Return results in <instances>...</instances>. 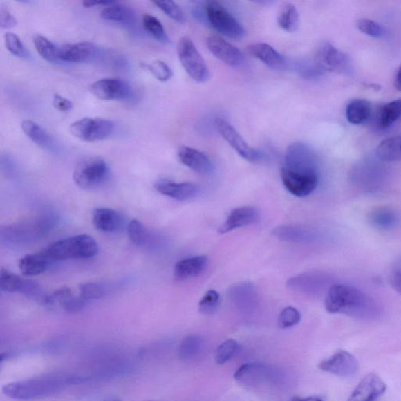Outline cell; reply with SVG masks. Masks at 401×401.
<instances>
[{"instance_id": "obj_55", "label": "cell", "mask_w": 401, "mask_h": 401, "mask_svg": "<svg viewBox=\"0 0 401 401\" xmlns=\"http://www.w3.org/2000/svg\"><path fill=\"white\" fill-rule=\"evenodd\" d=\"M145 401H156V400H145Z\"/></svg>"}, {"instance_id": "obj_20", "label": "cell", "mask_w": 401, "mask_h": 401, "mask_svg": "<svg viewBox=\"0 0 401 401\" xmlns=\"http://www.w3.org/2000/svg\"><path fill=\"white\" fill-rule=\"evenodd\" d=\"M179 160L185 167L199 174L207 175L214 170L210 159L204 153L192 147L182 146L178 150Z\"/></svg>"}, {"instance_id": "obj_33", "label": "cell", "mask_w": 401, "mask_h": 401, "mask_svg": "<svg viewBox=\"0 0 401 401\" xmlns=\"http://www.w3.org/2000/svg\"><path fill=\"white\" fill-rule=\"evenodd\" d=\"M376 156L382 162L401 160V134L387 138L377 147Z\"/></svg>"}, {"instance_id": "obj_49", "label": "cell", "mask_w": 401, "mask_h": 401, "mask_svg": "<svg viewBox=\"0 0 401 401\" xmlns=\"http://www.w3.org/2000/svg\"><path fill=\"white\" fill-rule=\"evenodd\" d=\"M17 25V20L8 8L2 6L0 8V27L2 29H9Z\"/></svg>"}, {"instance_id": "obj_4", "label": "cell", "mask_w": 401, "mask_h": 401, "mask_svg": "<svg viewBox=\"0 0 401 401\" xmlns=\"http://www.w3.org/2000/svg\"><path fill=\"white\" fill-rule=\"evenodd\" d=\"M95 239L86 234L73 236L56 241L41 251L51 263L68 259H86L97 255Z\"/></svg>"}, {"instance_id": "obj_12", "label": "cell", "mask_w": 401, "mask_h": 401, "mask_svg": "<svg viewBox=\"0 0 401 401\" xmlns=\"http://www.w3.org/2000/svg\"><path fill=\"white\" fill-rule=\"evenodd\" d=\"M318 369L339 377H352L359 371V363L352 353L339 351L318 364Z\"/></svg>"}, {"instance_id": "obj_19", "label": "cell", "mask_w": 401, "mask_h": 401, "mask_svg": "<svg viewBox=\"0 0 401 401\" xmlns=\"http://www.w3.org/2000/svg\"><path fill=\"white\" fill-rule=\"evenodd\" d=\"M95 45L90 42H80L59 46V59L69 63L90 62L97 55Z\"/></svg>"}, {"instance_id": "obj_14", "label": "cell", "mask_w": 401, "mask_h": 401, "mask_svg": "<svg viewBox=\"0 0 401 401\" xmlns=\"http://www.w3.org/2000/svg\"><path fill=\"white\" fill-rule=\"evenodd\" d=\"M91 91L93 96L104 100H128L132 96L131 86L118 79H102L93 82Z\"/></svg>"}, {"instance_id": "obj_6", "label": "cell", "mask_w": 401, "mask_h": 401, "mask_svg": "<svg viewBox=\"0 0 401 401\" xmlns=\"http://www.w3.org/2000/svg\"><path fill=\"white\" fill-rule=\"evenodd\" d=\"M204 10L206 20L218 32L228 38L235 39L245 37V30L243 26L221 3L206 2Z\"/></svg>"}, {"instance_id": "obj_39", "label": "cell", "mask_w": 401, "mask_h": 401, "mask_svg": "<svg viewBox=\"0 0 401 401\" xmlns=\"http://www.w3.org/2000/svg\"><path fill=\"white\" fill-rule=\"evenodd\" d=\"M24 279L19 276L10 272L7 269L2 268L0 273V288L3 292H20Z\"/></svg>"}, {"instance_id": "obj_29", "label": "cell", "mask_w": 401, "mask_h": 401, "mask_svg": "<svg viewBox=\"0 0 401 401\" xmlns=\"http://www.w3.org/2000/svg\"><path fill=\"white\" fill-rule=\"evenodd\" d=\"M229 297L238 308L247 310L254 305L257 294L251 283L243 282L230 288Z\"/></svg>"}, {"instance_id": "obj_50", "label": "cell", "mask_w": 401, "mask_h": 401, "mask_svg": "<svg viewBox=\"0 0 401 401\" xmlns=\"http://www.w3.org/2000/svg\"><path fill=\"white\" fill-rule=\"evenodd\" d=\"M53 105L56 109L63 112L69 111L73 108V104L70 100L59 95V94H55L54 98H53Z\"/></svg>"}, {"instance_id": "obj_43", "label": "cell", "mask_w": 401, "mask_h": 401, "mask_svg": "<svg viewBox=\"0 0 401 401\" xmlns=\"http://www.w3.org/2000/svg\"><path fill=\"white\" fill-rule=\"evenodd\" d=\"M80 296L89 302L91 300L102 298L107 293L106 288L99 283H84L79 286Z\"/></svg>"}, {"instance_id": "obj_2", "label": "cell", "mask_w": 401, "mask_h": 401, "mask_svg": "<svg viewBox=\"0 0 401 401\" xmlns=\"http://www.w3.org/2000/svg\"><path fill=\"white\" fill-rule=\"evenodd\" d=\"M88 380L80 376L45 375L8 383L2 393L17 400H31L48 398L72 385L80 384Z\"/></svg>"}, {"instance_id": "obj_51", "label": "cell", "mask_w": 401, "mask_h": 401, "mask_svg": "<svg viewBox=\"0 0 401 401\" xmlns=\"http://www.w3.org/2000/svg\"><path fill=\"white\" fill-rule=\"evenodd\" d=\"M389 282L395 291L401 295V268H398L392 271L389 277Z\"/></svg>"}, {"instance_id": "obj_27", "label": "cell", "mask_w": 401, "mask_h": 401, "mask_svg": "<svg viewBox=\"0 0 401 401\" xmlns=\"http://www.w3.org/2000/svg\"><path fill=\"white\" fill-rule=\"evenodd\" d=\"M100 15L104 21L121 24L123 26H131L136 20V15L131 8L114 1L105 6Z\"/></svg>"}, {"instance_id": "obj_15", "label": "cell", "mask_w": 401, "mask_h": 401, "mask_svg": "<svg viewBox=\"0 0 401 401\" xmlns=\"http://www.w3.org/2000/svg\"><path fill=\"white\" fill-rule=\"evenodd\" d=\"M207 46L212 55L229 66L237 68L244 63L243 53L221 37L212 35L207 39Z\"/></svg>"}, {"instance_id": "obj_32", "label": "cell", "mask_w": 401, "mask_h": 401, "mask_svg": "<svg viewBox=\"0 0 401 401\" xmlns=\"http://www.w3.org/2000/svg\"><path fill=\"white\" fill-rule=\"evenodd\" d=\"M203 349L204 342L200 336L196 334L188 335L180 344L179 357L182 361L192 362L202 355Z\"/></svg>"}, {"instance_id": "obj_25", "label": "cell", "mask_w": 401, "mask_h": 401, "mask_svg": "<svg viewBox=\"0 0 401 401\" xmlns=\"http://www.w3.org/2000/svg\"><path fill=\"white\" fill-rule=\"evenodd\" d=\"M21 129L24 133L37 146L47 151H55L56 144L54 138L37 122L24 120L21 122Z\"/></svg>"}, {"instance_id": "obj_38", "label": "cell", "mask_w": 401, "mask_h": 401, "mask_svg": "<svg viewBox=\"0 0 401 401\" xmlns=\"http://www.w3.org/2000/svg\"><path fill=\"white\" fill-rule=\"evenodd\" d=\"M239 349V344L234 339L224 341L215 353V362L218 364H224L231 361Z\"/></svg>"}, {"instance_id": "obj_45", "label": "cell", "mask_w": 401, "mask_h": 401, "mask_svg": "<svg viewBox=\"0 0 401 401\" xmlns=\"http://www.w3.org/2000/svg\"><path fill=\"white\" fill-rule=\"evenodd\" d=\"M296 69L297 72L306 80H315L321 77L324 73V71L318 66V64L315 60H304L297 63Z\"/></svg>"}, {"instance_id": "obj_44", "label": "cell", "mask_w": 401, "mask_h": 401, "mask_svg": "<svg viewBox=\"0 0 401 401\" xmlns=\"http://www.w3.org/2000/svg\"><path fill=\"white\" fill-rule=\"evenodd\" d=\"M158 9H160L165 15H167L171 19L179 24L186 22V17L184 11L180 6L174 1H152Z\"/></svg>"}, {"instance_id": "obj_42", "label": "cell", "mask_w": 401, "mask_h": 401, "mask_svg": "<svg viewBox=\"0 0 401 401\" xmlns=\"http://www.w3.org/2000/svg\"><path fill=\"white\" fill-rule=\"evenodd\" d=\"M221 303L220 294L215 290L206 292L198 304V310L205 315L214 314Z\"/></svg>"}, {"instance_id": "obj_34", "label": "cell", "mask_w": 401, "mask_h": 401, "mask_svg": "<svg viewBox=\"0 0 401 401\" xmlns=\"http://www.w3.org/2000/svg\"><path fill=\"white\" fill-rule=\"evenodd\" d=\"M369 218L370 223L380 230H390L398 223L396 212L388 208L376 209L371 212Z\"/></svg>"}, {"instance_id": "obj_18", "label": "cell", "mask_w": 401, "mask_h": 401, "mask_svg": "<svg viewBox=\"0 0 401 401\" xmlns=\"http://www.w3.org/2000/svg\"><path fill=\"white\" fill-rule=\"evenodd\" d=\"M86 304V301L80 295L75 296L70 288L64 286L49 294L46 306H53L57 304L64 311L74 314L84 310Z\"/></svg>"}, {"instance_id": "obj_11", "label": "cell", "mask_w": 401, "mask_h": 401, "mask_svg": "<svg viewBox=\"0 0 401 401\" xmlns=\"http://www.w3.org/2000/svg\"><path fill=\"white\" fill-rule=\"evenodd\" d=\"M315 60L324 72L342 74L351 73V62L349 56L328 43L322 44L319 46Z\"/></svg>"}, {"instance_id": "obj_53", "label": "cell", "mask_w": 401, "mask_h": 401, "mask_svg": "<svg viewBox=\"0 0 401 401\" xmlns=\"http://www.w3.org/2000/svg\"><path fill=\"white\" fill-rule=\"evenodd\" d=\"M395 86H396L397 90L401 91V64L398 70L396 78H395Z\"/></svg>"}, {"instance_id": "obj_46", "label": "cell", "mask_w": 401, "mask_h": 401, "mask_svg": "<svg viewBox=\"0 0 401 401\" xmlns=\"http://www.w3.org/2000/svg\"><path fill=\"white\" fill-rule=\"evenodd\" d=\"M5 46L11 55L17 57L26 58L28 53L21 39L15 33L7 32L4 35Z\"/></svg>"}, {"instance_id": "obj_13", "label": "cell", "mask_w": 401, "mask_h": 401, "mask_svg": "<svg viewBox=\"0 0 401 401\" xmlns=\"http://www.w3.org/2000/svg\"><path fill=\"white\" fill-rule=\"evenodd\" d=\"M273 371L267 364L247 363L241 365L234 374V379L245 387L254 388L272 379Z\"/></svg>"}, {"instance_id": "obj_26", "label": "cell", "mask_w": 401, "mask_h": 401, "mask_svg": "<svg viewBox=\"0 0 401 401\" xmlns=\"http://www.w3.org/2000/svg\"><path fill=\"white\" fill-rule=\"evenodd\" d=\"M274 237L288 243H304L310 241L314 234L309 229L297 225L286 224L275 227L272 231Z\"/></svg>"}, {"instance_id": "obj_30", "label": "cell", "mask_w": 401, "mask_h": 401, "mask_svg": "<svg viewBox=\"0 0 401 401\" xmlns=\"http://www.w3.org/2000/svg\"><path fill=\"white\" fill-rule=\"evenodd\" d=\"M52 263L42 252L23 257L19 263L21 272L27 277L42 274Z\"/></svg>"}, {"instance_id": "obj_8", "label": "cell", "mask_w": 401, "mask_h": 401, "mask_svg": "<svg viewBox=\"0 0 401 401\" xmlns=\"http://www.w3.org/2000/svg\"><path fill=\"white\" fill-rule=\"evenodd\" d=\"M70 133L85 142H97L111 137L115 123L102 118L86 117L71 124Z\"/></svg>"}, {"instance_id": "obj_17", "label": "cell", "mask_w": 401, "mask_h": 401, "mask_svg": "<svg viewBox=\"0 0 401 401\" xmlns=\"http://www.w3.org/2000/svg\"><path fill=\"white\" fill-rule=\"evenodd\" d=\"M156 190L165 196L178 200H186L196 197L200 192L199 187L193 183H176L168 179L156 182Z\"/></svg>"}, {"instance_id": "obj_1", "label": "cell", "mask_w": 401, "mask_h": 401, "mask_svg": "<svg viewBox=\"0 0 401 401\" xmlns=\"http://www.w3.org/2000/svg\"><path fill=\"white\" fill-rule=\"evenodd\" d=\"M330 314L345 315L362 320L374 319L379 314L375 301L358 288L346 285L330 287L324 300Z\"/></svg>"}, {"instance_id": "obj_5", "label": "cell", "mask_w": 401, "mask_h": 401, "mask_svg": "<svg viewBox=\"0 0 401 401\" xmlns=\"http://www.w3.org/2000/svg\"><path fill=\"white\" fill-rule=\"evenodd\" d=\"M110 174L109 165L103 158H87L75 167L73 180L82 189L93 190L104 185Z\"/></svg>"}, {"instance_id": "obj_37", "label": "cell", "mask_w": 401, "mask_h": 401, "mask_svg": "<svg viewBox=\"0 0 401 401\" xmlns=\"http://www.w3.org/2000/svg\"><path fill=\"white\" fill-rule=\"evenodd\" d=\"M142 21L146 32L158 41L159 43L164 44L170 43L169 38L166 30H165L162 24L157 17L149 14H144Z\"/></svg>"}, {"instance_id": "obj_9", "label": "cell", "mask_w": 401, "mask_h": 401, "mask_svg": "<svg viewBox=\"0 0 401 401\" xmlns=\"http://www.w3.org/2000/svg\"><path fill=\"white\" fill-rule=\"evenodd\" d=\"M281 180L286 189L292 196L304 198L314 192L318 185L317 170L305 171L282 167Z\"/></svg>"}, {"instance_id": "obj_54", "label": "cell", "mask_w": 401, "mask_h": 401, "mask_svg": "<svg viewBox=\"0 0 401 401\" xmlns=\"http://www.w3.org/2000/svg\"><path fill=\"white\" fill-rule=\"evenodd\" d=\"M104 401H122V400L120 398H110L106 399Z\"/></svg>"}, {"instance_id": "obj_41", "label": "cell", "mask_w": 401, "mask_h": 401, "mask_svg": "<svg viewBox=\"0 0 401 401\" xmlns=\"http://www.w3.org/2000/svg\"><path fill=\"white\" fill-rule=\"evenodd\" d=\"M357 25L359 30L369 35V37L376 39H382L387 37V29L378 22L364 19L359 20Z\"/></svg>"}, {"instance_id": "obj_10", "label": "cell", "mask_w": 401, "mask_h": 401, "mask_svg": "<svg viewBox=\"0 0 401 401\" xmlns=\"http://www.w3.org/2000/svg\"><path fill=\"white\" fill-rule=\"evenodd\" d=\"M215 126L218 133L241 158L252 163H257L262 160L263 158L262 153L252 149L248 144L231 123L222 119V118H217Z\"/></svg>"}, {"instance_id": "obj_35", "label": "cell", "mask_w": 401, "mask_h": 401, "mask_svg": "<svg viewBox=\"0 0 401 401\" xmlns=\"http://www.w3.org/2000/svg\"><path fill=\"white\" fill-rule=\"evenodd\" d=\"M32 40L35 50L44 60L50 63L60 62L59 47L53 44L51 41L39 34L35 35Z\"/></svg>"}, {"instance_id": "obj_23", "label": "cell", "mask_w": 401, "mask_h": 401, "mask_svg": "<svg viewBox=\"0 0 401 401\" xmlns=\"http://www.w3.org/2000/svg\"><path fill=\"white\" fill-rule=\"evenodd\" d=\"M208 257L197 256L182 259L176 263L174 269V278L184 281L202 274L208 264Z\"/></svg>"}, {"instance_id": "obj_24", "label": "cell", "mask_w": 401, "mask_h": 401, "mask_svg": "<svg viewBox=\"0 0 401 401\" xmlns=\"http://www.w3.org/2000/svg\"><path fill=\"white\" fill-rule=\"evenodd\" d=\"M93 223L100 231L115 232L123 227V216L119 212L107 208L96 209L93 212Z\"/></svg>"}, {"instance_id": "obj_36", "label": "cell", "mask_w": 401, "mask_h": 401, "mask_svg": "<svg viewBox=\"0 0 401 401\" xmlns=\"http://www.w3.org/2000/svg\"><path fill=\"white\" fill-rule=\"evenodd\" d=\"M299 12L292 3H286L279 11L278 16V24L283 30L288 32L297 31L299 27Z\"/></svg>"}, {"instance_id": "obj_31", "label": "cell", "mask_w": 401, "mask_h": 401, "mask_svg": "<svg viewBox=\"0 0 401 401\" xmlns=\"http://www.w3.org/2000/svg\"><path fill=\"white\" fill-rule=\"evenodd\" d=\"M371 113V104L367 100L355 99L348 104L346 116L348 122L353 125H362L366 122Z\"/></svg>"}, {"instance_id": "obj_22", "label": "cell", "mask_w": 401, "mask_h": 401, "mask_svg": "<svg viewBox=\"0 0 401 401\" xmlns=\"http://www.w3.org/2000/svg\"><path fill=\"white\" fill-rule=\"evenodd\" d=\"M250 55L273 70H283L288 67L286 57L274 47L265 43H256L249 46Z\"/></svg>"}, {"instance_id": "obj_48", "label": "cell", "mask_w": 401, "mask_h": 401, "mask_svg": "<svg viewBox=\"0 0 401 401\" xmlns=\"http://www.w3.org/2000/svg\"><path fill=\"white\" fill-rule=\"evenodd\" d=\"M151 73L160 82H167L173 77L172 69L167 63L162 61H156L147 66Z\"/></svg>"}, {"instance_id": "obj_52", "label": "cell", "mask_w": 401, "mask_h": 401, "mask_svg": "<svg viewBox=\"0 0 401 401\" xmlns=\"http://www.w3.org/2000/svg\"><path fill=\"white\" fill-rule=\"evenodd\" d=\"M288 401H324L321 398L317 397H309V398H299L294 397Z\"/></svg>"}, {"instance_id": "obj_21", "label": "cell", "mask_w": 401, "mask_h": 401, "mask_svg": "<svg viewBox=\"0 0 401 401\" xmlns=\"http://www.w3.org/2000/svg\"><path fill=\"white\" fill-rule=\"evenodd\" d=\"M259 219V212L252 206H243L233 209L227 220L219 228L221 234H226L234 230L252 225Z\"/></svg>"}, {"instance_id": "obj_47", "label": "cell", "mask_w": 401, "mask_h": 401, "mask_svg": "<svg viewBox=\"0 0 401 401\" xmlns=\"http://www.w3.org/2000/svg\"><path fill=\"white\" fill-rule=\"evenodd\" d=\"M299 311L293 306H287L283 309L278 318V326L280 328L286 329L297 326L301 321Z\"/></svg>"}, {"instance_id": "obj_40", "label": "cell", "mask_w": 401, "mask_h": 401, "mask_svg": "<svg viewBox=\"0 0 401 401\" xmlns=\"http://www.w3.org/2000/svg\"><path fill=\"white\" fill-rule=\"evenodd\" d=\"M127 232L129 239L137 246H144L149 241V232L138 220H133L129 223Z\"/></svg>"}, {"instance_id": "obj_28", "label": "cell", "mask_w": 401, "mask_h": 401, "mask_svg": "<svg viewBox=\"0 0 401 401\" xmlns=\"http://www.w3.org/2000/svg\"><path fill=\"white\" fill-rule=\"evenodd\" d=\"M401 119V98L383 104L376 114L375 126L382 131L390 129Z\"/></svg>"}, {"instance_id": "obj_3", "label": "cell", "mask_w": 401, "mask_h": 401, "mask_svg": "<svg viewBox=\"0 0 401 401\" xmlns=\"http://www.w3.org/2000/svg\"><path fill=\"white\" fill-rule=\"evenodd\" d=\"M55 216L44 214L10 224L1 229V239L10 245H22L42 239L54 228Z\"/></svg>"}, {"instance_id": "obj_16", "label": "cell", "mask_w": 401, "mask_h": 401, "mask_svg": "<svg viewBox=\"0 0 401 401\" xmlns=\"http://www.w3.org/2000/svg\"><path fill=\"white\" fill-rule=\"evenodd\" d=\"M386 388L380 375L369 373L359 382L348 401H375L386 392Z\"/></svg>"}, {"instance_id": "obj_7", "label": "cell", "mask_w": 401, "mask_h": 401, "mask_svg": "<svg viewBox=\"0 0 401 401\" xmlns=\"http://www.w3.org/2000/svg\"><path fill=\"white\" fill-rule=\"evenodd\" d=\"M178 55L183 68L194 81L203 84L209 80L207 64L189 37H182L179 40Z\"/></svg>"}]
</instances>
